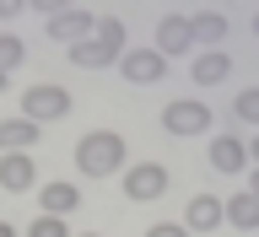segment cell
Masks as SVG:
<instances>
[{"label": "cell", "mask_w": 259, "mask_h": 237, "mask_svg": "<svg viewBox=\"0 0 259 237\" xmlns=\"http://www.w3.org/2000/svg\"><path fill=\"white\" fill-rule=\"evenodd\" d=\"M65 113H70V92H65L60 81H38V86H27L22 92V113L16 119H27V124H60Z\"/></svg>", "instance_id": "3"}, {"label": "cell", "mask_w": 259, "mask_h": 237, "mask_svg": "<svg viewBox=\"0 0 259 237\" xmlns=\"http://www.w3.org/2000/svg\"><path fill=\"white\" fill-rule=\"evenodd\" d=\"M92 27H97V11H87V6H65V11L49 16V38L54 43H81Z\"/></svg>", "instance_id": "7"}, {"label": "cell", "mask_w": 259, "mask_h": 237, "mask_svg": "<svg viewBox=\"0 0 259 237\" xmlns=\"http://www.w3.org/2000/svg\"><path fill=\"white\" fill-rule=\"evenodd\" d=\"M38 205H44V216H70V210L81 205V189L76 183H65V178H54V183H38Z\"/></svg>", "instance_id": "12"}, {"label": "cell", "mask_w": 259, "mask_h": 237, "mask_svg": "<svg viewBox=\"0 0 259 237\" xmlns=\"http://www.w3.org/2000/svg\"><path fill=\"white\" fill-rule=\"evenodd\" d=\"M189 76H194V86H222V81L232 76V54H227V49H210V54H200V60L189 65Z\"/></svg>", "instance_id": "14"}, {"label": "cell", "mask_w": 259, "mask_h": 237, "mask_svg": "<svg viewBox=\"0 0 259 237\" xmlns=\"http://www.w3.org/2000/svg\"><path fill=\"white\" fill-rule=\"evenodd\" d=\"M243 151H248V162L259 167V140H243Z\"/></svg>", "instance_id": "21"}, {"label": "cell", "mask_w": 259, "mask_h": 237, "mask_svg": "<svg viewBox=\"0 0 259 237\" xmlns=\"http://www.w3.org/2000/svg\"><path fill=\"white\" fill-rule=\"evenodd\" d=\"M222 221V194H194L189 210H184V232H216Z\"/></svg>", "instance_id": "11"}, {"label": "cell", "mask_w": 259, "mask_h": 237, "mask_svg": "<svg viewBox=\"0 0 259 237\" xmlns=\"http://www.w3.org/2000/svg\"><path fill=\"white\" fill-rule=\"evenodd\" d=\"M81 237H103V232H81Z\"/></svg>", "instance_id": "27"}, {"label": "cell", "mask_w": 259, "mask_h": 237, "mask_svg": "<svg viewBox=\"0 0 259 237\" xmlns=\"http://www.w3.org/2000/svg\"><path fill=\"white\" fill-rule=\"evenodd\" d=\"M0 237H16V226H11V221H0Z\"/></svg>", "instance_id": "23"}, {"label": "cell", "mask_w": 259, "mask_h": 237, "mask_svg": "<svg viewBox=\"0 0 259 237\" xmlns=\"http://www.w3.org/2000/svg\"><path fill=\"white\" fill-rule=\"evenodd\" d=\"M6 86H11V81H6V76H0V97H6Z\"/></svg>", "instance_id": "25"}, {"label": "cell", "mask_w": 259, "mask_h": 237, "mask_svg": "<svg viewBox=\"0 0 259 237\" xmlns=\"http://www.w3.org/2000/svg\"><path fill=\"white\" fill-rule=\"evenodd\" d=\"M189 38L205 43V54H210V49H227V16L222 11H194L189 16Z\"/></svg>", "instance_id": "13"}, {"label": "cell", "mask_w": 259, "mask_h": 237, "mask_svg": "<svg viewBox=\"0 0 259 237\" xmlns=\"http://www.w3.org/2000/svg\"><path fill=\"white\" fill-rule=\"evenodd\" d=\"M38 183V167H32L27 151H0V189L6 194H22Z\"/></svg>", "instance_id": "8"}, {"label": "cell", "mask_w": 259, "mask_h": 237, "mask_svg": "<svg viewBox=\"0 0 259 237\" xmlns=\"http://www.w3.org/2000/svg\"><path fill=\"white\" fill-rule=\"evenodd\" d=\"M124 194L135 205L162 200V194H167V167H162V162H135V167H124Z\"/></svg>", "instance_id": "5"}, {"label": "cell", "mask_w": 259, "mask_h": 237, "mask_svg": "<svg viewBox=\"0 0 259 237\" xmlns=\"http://www.w3.org/2000/svg\"><path fill=\"white\" fill-rule=\"evenodd\" d=\"M232 113H238L243 124H259V86H248V92L232 97Z\"/></svg>", "instance_id": "18"}, {"label": "cell", "mask_w": 259, "mask_h": 237, "mask_svg": "<svg viewBox=\"0 0 259 237\" xmlns=\"http://www.w3.org/2000/svg\"><path fill=\"white\" fill-rule=\"evenodd\" d=\"M119 76L135 81V86H151V81L167 76V60H162L157 49H124L119 54Z\"/></svg>", "instance_id": "6"}, {"label": "cell", "mask_w": 259, "mask_h": 237, "mask_svg": "<svg viewBox=\"0 0 259 237\" xmlns=\"http://www.w3.org/2000/svg\"><path fill=\"white\" fill-rule=\"evenodd\" d=\"M146 237H189V232H184V221H157L146 226Z\"/></svg>", "instance_id": "20"}, {"label": "cell", "mask_w": 259, "mask_h": 237, "mask_svg": "<svg viewBox=\"0 0 259 237\" xmlns=\"http://www.w3.org/2000/svg\"><path fill=\"white\" fill-rule=\"evenodd\" d=\"M254 38H259V11H254Z\"/></svg>", "instance_id": "26"}, {"label": "cell", "mask_w": 259, "mask_h": 237, "mask_svg": "<svg viewBox=\"0 0 259 237\" xmlns=\"http://www.w3.org/2000/svg\"><path fill=\"white\" fill-rule=\"evenodd\" d=\"M194 49V38H189V16H178V11H167L157 22V54L162 60H173V54H189Z\"/></svg>", "instance_id": "9"}, {"label": "cell", "mask_w": 259, "mask_h": 237, "mask_svg": "<svg viewBox=\"0 0 259 237\" xmlns=\"http://www.w3.org/2000/svg\"><path fill=\"white\" fill-rule=\"evenodd\" d=\"M210 167H216V173H227V178L248 167V151H243L238 135H216V140H210Z\"/></svg>", "instance_id": "15"}, {"label": "cell", "mask_w": 259, "mask_h": 237, "mask_svg": "<svg viewBox=\"0 0 259 237\" xmlns=\"http://www.w3.org/2000/svg\"><path fill=\"white\" fill-rule=\"evenodd\" d=\"M222 221L238 226V232H259V194L254 189H238L222 200Z\"/></svg>", "instance_id": "10"}, {"label": "cell", "mask_w": 259, "mask_h": 237, "mask_svg": "<svg viewBox=\"0 0 259 237\" xmlns=\"http://www.w3.org/2000/svg\"><path fill=\"white\" fill-rule=\"evenodd\" d=\"M130 49V32L119 16H97V27L81 38V43H70V54L65 60L81 65V70H108V65H119V54Z\"/></svg>", "instance_id": "1"}, {"label": "cell", "mask_w": 259, "mask_h": 237, "mask_svg": "<svg viewBox=\"0 0 259 237\" xmlns=\"http://www.w3.org/2000/svg\"><path fill=\"white\" fill-rule=\"evenodd\" d=\"M76 173L81 178L124 173V135H119V129H87L76 140Z\"/></svg>", "instance_id": "2"}, {"label": "cell", "mask_w": 259, "mask_h": 237, "mask_svg": "<svg viewBox=\"0 0 259 237\" xmlns=\"http://www.w3.org/2000/svg\"><path fill=\"white\" fill-rule=\"evenodd\" d=\"M16 11H22V6H6V0H0V22H11Z\"/></svg>", "instance_id": "22"}, {"label": "cell", "mask_w": 259, "mask_h": 237, "mask_svg": "<svg viewBox=\"0 0 259 237\" xmlns=\"http://www.w3.org/2000/svg\"><path fill=\"white\" fill-rule=\"evenodd\" d=\"M27 237H70V226H65L60 216H38V221L27 226Z\"/></svg>", "instance_id": "19"}, {"label": "cell", "mask_w": 259, "mask_h": 237, "mask_svg": "<svg viewBox=\"0 0 259 237\" xmlns=\"http://www.w3.org/2000/svg\"><path fill=\"white\" fill-rule=\"evenodd\" d=\"M162 129L173 135V140H189V135H205L210 129V108L200 97H173L167 108H162Z\"/></svg>", "instance_id": "4"}, {"label": "cell", "mask_w": 259, "mask_h": 237, "mask_svg": "<svg viewBox=\"0 0 259 237\" xmlns=\"http://www.w3.org/2000/svg\"><path fill=\"white\" fill-rule=\"evenodd\" d=\"M248 189H254V194H259V167H254V173H248Z\"/></svg>", "instance_id": "24"}, {"label": "cell", "mask_w": 259, "mask_h": 237, "mask_svg": "<svg viewBox=\"0 0 259 237\" xmlns=\"http://www.w3.org/2000/svg\"><path fill=\"white\" fill-rule=\"evenodd\" d=\"M22 60H27V43H22L16 32H0V76L11 81V70H16Z\"/></svg>", "instance_id": "17"}, {"label": "cell", "mask_w": 259, "mask_h": 237, "mask_svg": "<svg viewBox=\"0 0 259 237\" xmlns=\"http://www.w3.org/2000/svg\"><path fill=\"white\" fill-rule=\"evenodd\" d=\"M32 140H38V124H27V119H0V151H27Z\"/></svg>", "instance_id": "16"}]
</instances>
